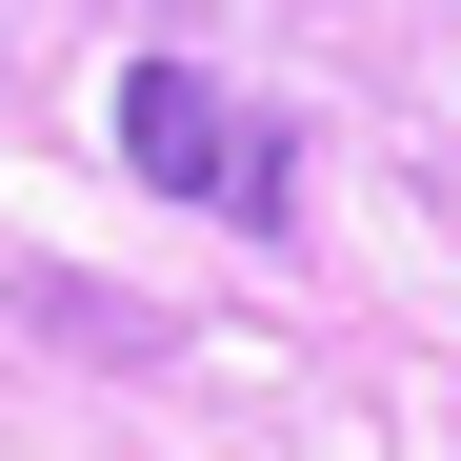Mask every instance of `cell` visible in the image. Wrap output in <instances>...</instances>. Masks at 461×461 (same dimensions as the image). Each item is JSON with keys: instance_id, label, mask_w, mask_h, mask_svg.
Listing matches in <instances>:
<instances>
[{"instance_id": "obj_1", "label": "cell", "mask_w": 461, "mask_h": 461, "mask_svg": "<svg viewBox=\"0 0 461 461\" xmlns=\"http://www.w3.org/2000/svg\"><path fill=\"white\" fill-rule=\"evenodd\" d=\"M121 161L161 181V201H201V221H241V241H281V221H301V140H281L261 101H221L201 60H161V41L121 60Z\"/></svg>"}]
</instances>
